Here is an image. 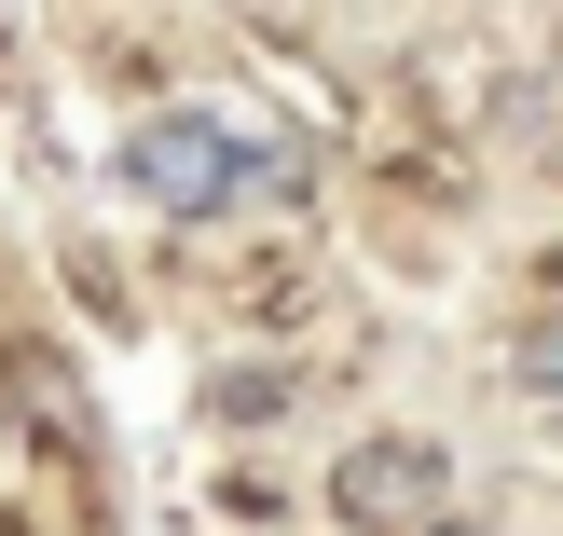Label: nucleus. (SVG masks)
<instances>
[{
  "instance_id": "f257e3e1",
  "label": "nucleus",
  "mask_w": 563,
  "mask_h": 536,
  "mask_svg": "<svg viewBox=\"0 0 563 536\" xmlns=\"http://www.w3.org/2000/svg\"><path fill=\"white\" fill-rule=\"evenodd\" d=\"M220 165H234V138H220V124H165V138H137V179H152L165 207H220V193H234Z\"/></svg>"
}]
</instances>
